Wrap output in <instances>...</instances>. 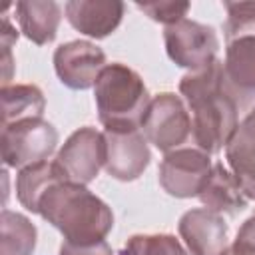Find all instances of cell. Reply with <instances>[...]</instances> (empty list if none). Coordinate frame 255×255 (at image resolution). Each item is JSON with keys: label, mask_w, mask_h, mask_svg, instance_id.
Here are the masks:
<instances>
[{"label": "cell", "mask_w": 255, "mask_h": 255, "mask_svg": "<svg viewBox=\"0 0 255 255\" xmlns=\"http://www.w3.org/2000/svg\"><path fill=\"white\" fill-rule=\"evenodd\" d=\"M225 159L247 199H255V108L243 118L229 137L225 145Z\"/></svg>", "instance_id": "obj_14"}, {"label": "cell", "mask_w": 255, "mask_h": 255, "mask_svg": "<svg viewBox=\"0 0 255 255\" xmlns=\"http://www.w3.org/2000/svg\"><path fill=\"white\" fill-rule=\"evenodd\" d=\"M58 129L44 118L22 120L10 126H2V161L6 167L22 169L48 157L56 151Z\"/></svg>", "instance_id": "obj_4"}, {"label": "cell", "mask_w": 255, "mask_h": 255, "mask_svg": "<svg viewBox=\"0 0 255 255\" xmlns=\"http://www.w3.org/2000/svg\"><path fill=\"white\" fill-rule=\"evenodd\" d=\"M197 197L203 203V207H207L219 215H229V217L241 213L249 203L239 181L235 179L231 169L227 165H223L221 161L213 163L211 173Z\"/></svg>", "instance_id": "obj_16"}, {"label": "cell", "mask_w": 255, "mask_h": 255, "mask_svg": "<svg viewBox=\"0 0 255 255\" xmlns=\"http://www.w3.org/2000/svg\"><path fill=\"white\" fill-rule=\"evenodd\" d=\"M177 231L189 255H221L227 247V223L223 215L207 207L185 211L179 217Z\"/></svg>", "instance_id": "obj_11"}, {"label": "cell", "mask_w": 255, "mask_h": 255, "mask_svg": "<svg viewBox=\"0 0 255 255\" xmlns=\"http://www.w3.org/2000/svg\"><path fill=\"white\" fill-rule=\"evenodd\" d=\"M253 217H255V213H253Z\"/></svg>", "instance_id": "obj_26"}, {"label": "cell", "mask_w": 255, "mask_h": 255, "mask_svg": "<svg viewBox=\"0 0 255 255\" xmlns=\"http://www.w3.org/2000/svg\"><path fill=\"white\" fill-rule=\"evenodd\" d=\"M52 62L58 80L70 90L94 88L98 76L108 66L106 52L90 40H72L60 44Z\"/></svg>", "instance_id": "obj_9"}, {"label": "cell", "mask_w": 255, "mask_h": 255, "mask_svg": "<svg viewBox=\"0 0 255 255\" xmlns=\"http://www.w3.org/2000/svg\"><path fill=\"white\" fill-rule=\"evenodd\" d=\"M100 124L110 131L141 129L151 104L141 76L122 62L108 64L94 86Z\"/></svg>", "instance_id": "obj_3"}, {"label": "cell", "mask_w": 255, "mask_h": 255, "mask_svg": "<svg viewBox=\"0 0 255 255\" xmlns=\"http://www.w3.org/2000/svg\"><path fill=\"white\" fill-rule=\"evenodd\" d=\"M120 255H189V251L167 233L131 235Z\"/></svg>", "instance_id": "obj_20"}, {"label": "cell", "mask_w": 255, "mask_h": 255, "mask_svg": "<svg viewBox=\"0 0 255 255\" xmlns=\"http://www.w3.org/2000/svg\"><path fill=\"white\" fill-rule=\"evenodd\" d=\"M163 44L169 60L189 72L203 70L217 60L219 38L213 26L183 18L163 30Z\"/></svg>", "instance_id": "obj_6"}, {"label": "cell", "mask_w": 255, "mask_h": 255, "mask_svg": "<svg viewBox=\"0 0 255 255\" xmlns=\"http://www.w3.org/2000/svg\"><path fill=\"white\" fill-rule=\"evenodd\" d=\"M225 44L237 38H255V2H223Z\"/></svg>", "instance_id": "obj_21"}, {"label": "cell", "mask_w": 255, "mask_h": 255, "mask_svg": "<svg viewBox=\"0 0 255 255\" xmlns=\"http://www.w3.org/2000/svg\"><path fill=\"white\" fill-rule=\"evenodd\" d=\"M223 78L237 106L255 98V38H237L225 44Z\"/></svg>", "instance_id": "obj_13"}, {"label": "cell", "mask_w": 255, "mask_h": 255, "mask_svg": "<svg viewBox=\"0 0 255 255\" xmlns=\"http://www.w3.org/2000/svg\"><path fill=\"white\" fill-rule=\"evenodd\" d=\"M211 157L195 145H185L163 155L159 163V185L177 199L197 197L211 173Z\"/></svg>", "instance_id": "obj_7"}, {"label": "cell", "mask_w": 255, "mask_h": 255, "mask_svg": "<svg viewBox=\"0 0 255 255\" xmlns=\"http://www.w3.org/2000/svg\"><path fill=\"white\" fill-rule=\"evenodd\" d=\"M0 229H2V255H32L36 249L38 231L34 223L10 209H2L0 213Z\"/></svg>", "instance_id": "obj_19"}, {"label": "cell", "mask_w": 255, "mask_h": 255, "mask_svg": "<svg viewBox=\"0 0 255 255\" xmlns=\"http://www.w3.org/2000/svg\"><path fill=\"white\" fill-rule=\"evenodd\" d=\"M58 181H68L56 161H40L28 167H22L16 175V197L22 207L32 213H38L40 199L44 193Z\"/></svg>", "instance_id": "obj_17"}, {"label": "cell", "mask_w": 255, "mask_h": 255, "mask_svg": "<svg viewBox=\"0 0 255 255\" xmlns=\"http://www.w3.org/2000/svg\"><path fill=\"white\" fill-rule=\"evenodd\" d=\"M106 159V141L104 131H98L92 126H84L70 133L56 155V165L62 169L68 181L88 185L94 181L104 167Z\"/></svg>", "instance_id": "obj_8"}, {"label": "cell", "mask_w": 255, "mask_h": 255, "mask_svg": "<svg viewBox=\"0 0 255 255\" xmlns=\"http://www.w3.org/2000/svg\"><path fill=\"white\" fill-rule=\"evenodd\" d=\"M64 8L54 0H20L14 4V16L20 32L36 46L54 42Z\"/></svg>", "instance_id": "obj_15"}, {"label": "cell", "mask_w": 255, "mask_h": 255, "mask_svg": "<svg viewBox=\"0 0 255 255\" xmlns=\"http://www.w3.org/2000/svg\"><path fill=\"white\" fill-rule=\"evenodd\" d=\"M18 40V30L10 24V16L2 14V24H0V48H2V86H10L12 74H14V58H12V48Z\"/></svg>", "instance_id": "obj_23"}, {"label": "cell", "mask_w": 255, "mask_h": 255, "mask_svg": "<svg viewBox=\"0 0 255 255\" xmlns=\"http://www.w3.org/2000/svg\"><path fill=\"white\" fill-rule=\"evenodd\" d=\"M126 12L120 0H70L64 4L66 20L84 36L102 40L118 30Z\"/></svg>", "instance_id": "obj_12"}, {"label": "cell", "mask_w": 255, "mask_h": 255, "mask_svg": "<svg viewBox=\"0 0 255 255\" xmlns=\"http://www.w3.org/2000/svg\"><path fill=\"white\" fill-rule=\"evenodd\" d=\"M0 96H2V126L44 116L46 98L42 90L34 84L2 86Z\"/></svg>", "instance_id": "obj_18"}, {"label": "cell", "mask_w": 255, "mask_h": 255, "mask_svg": "<svg viewBox=\"0 0 255 255\" xmlns=\"http://www.w3.org/2000/svg\"><path fill=\"white\" fill-rule=\"evenodd\" d=\"M141 131L159 151L169 153L191 141V114L181 96L161 92L151 98Z\"/></svg>", "instance_id": "obj_5"}, {"label": "cell", "mask_w": 255, "mask_h": 255, "mask_svg": "<svg viewBox=\"0 0 255 255\" xmlns=\"http://www.w3.org/2000/svg\"><path fill=\"white\" fill-rule=\"evenodd\" d=\"M135 8L141 10L147 18H151L153 22H159L163 26H171L179 20H183L191 8L189 2H135Z\"/></svg>", "instance_id": "obj_22"}, {"label": "cell", "mask_w": 255, "mask_h": 255, "mask_svg": "<svg viewBox=\"0 0 255 255\" xmlns=\"http://www.w3.org/2000/svg\"><path fill=\"white\" fill-rule=\"evenodd\" d=\"M60 255H114L108 241H94V243H70L64 241L60 245Z\"/></svg>", "instance_id": "obj_25"}, {"label": "cell", "mask_w": 255, "mask_h": 255, "mask_svg": "<svg viewBox=\"0 0 255 255\" xmlns=\"http://www.w3.org/2000/svg\"><path fill=\"white\" fill-rule=\"evenodd\" d=\"M179 96L191 112V141L205 153H219L233 135L239 106L225 88L223 62L213 60L179 80Z\"/></svg>", "instance_id": "obj_1"}, {"label": "cell", "mask_w": 255, "mask_h": 255, "mask_svg": "<svg viewBox=\"0 0 255 255\" xmlns=\"http://www.w3.org/2000/svg\"><path fill=\"white\" fill-rule=\"evenodd\" d=\"M106 159L104 169L118 181H135L149 165L151 153L141 129L110 131L104 129Z\"/></svg>", "instance_id": "obj_10"}, {"label": "cell", "mask_w": 255, "mask_h": 255, "mask_svg": "<svg viewBox=\"0 0 255 255\" xmlns=\"http://www.w3.org/2000/svg\"><path fill=\"white\" fill-rule=\"evenodd\" d=\"M38 215L56 227L64 235V241L70 243L104 241L114 227L110 205L86 185L74 181L54 183L40 199Z\"/></svg>", "instance_id": "obj_2"}, {"label": "cell", "mask_w": 255, "mask_h": 255, "mask_svg": "<svg viewBox=\"0 0 255 255\" xmlns=\"http://www.w3.org/2000/svg\"><path fill=\"white\" fill-rule=\"evenodd\" d=\"M221 255H255V217L243 221L233 243H229Z\"/></svg>", "instance_id": "obj_24"}]
</instances>
